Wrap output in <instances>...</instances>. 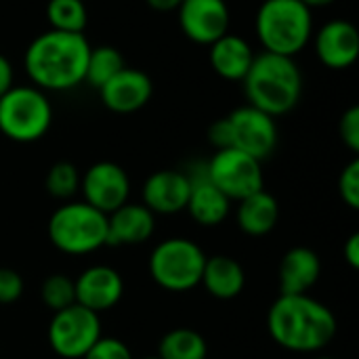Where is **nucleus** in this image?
<instances>
[{
	"label": "nucleus",
	"mask_w": 359,
	"mask_h": 359,
	"mask_svg": "<svg viewBox=\"0 0 359 359\" xmlns=\"http://www.w3.org/2000/svg\"><path fill=\"white\" fill-rule=\"evenodd\" d=\"M46 19L50 23V29L84 34L86 23H88L86 2L84 0H48Z\"/></svg>",
	"instance_id": "nucleus-25"
},
{
	"label": "nucleus",
	"mask_w": 359,
	"mask_h": 359,
	"mask_svg": "<svg viewBox=\"0 0 359 359\" xmlns=\"http://www.w3.org/2000/svg\"><path fill=\"white\" fill-rule=\"evenodd\" d=\"M160 359H208V345L204 337L191 328H175L158 343Z\"/></svg>",
	"instance_id": "nucleus-23"
},
{
	"label": "nucleus",
	"mask_w": 359,
	"mask_h": 359,
	"mask_svg": "<svg viewBox=\"0 0 359 359\" xmlns=\"http://www.w3.org/2000/svg\"><path fill=\"white\" fill-rule=\"evenodd\" d=\"M48 240L65 255H90L107 246V215L84 200H69L50 215Z\"/></svg>",
	"instance_id": "nucleus-5"
},
{
	"label": "nucleus",
	"mask_w": 359,
	"mask_h": 359,
	"mask_svg": "<svg viewBox=\"0 0 359 359\" xmlns=\"http://www.w3.org/2000/svg\"><path fill=\"white\" fill-rule=\"evenodd\" d=\"M236 219H238V227L244 233L255 236V238L267 236L278 225L280 204L271 194L261 189V191L250 194V196H246L244 200L238 202Z\"/></svg>",
	"instance_id": "nucleus-22"
},
{
	"label": "nucleus",
	"mask_w": 359,
	"mask_h": 359,
	"mask_svg": "<svg viewBox=\"0 0 359 359\" xmlns=\"http://www.w3.org/2000/svg\"><path fill=\"white\" fill-rule=\"evenodd\" d=\"M40 299L42 303L53 311H61L67 309L69 305L76 303V286L74 280L65 273H53L48 276L42 286H40Z\"/></svg>",
	"instance_id": "nucleus-27"
},
{
	"label": "nucleus",
	"mask_w": 359,
	"mask_h": 359,
	"mask_svg": "<svg viewBox=\"0 0 359 359\" xmlns=\"http://www.w3.org/2000/svg\"><path fill=\"white\" fill-rule=\"evenodd\" d=\"M82 359H133V353L120 339L101 337Z\"/></svg>",
	"instance_id": "nucleus-29"
},
{
	"label": "nucleus",
	"mask_w": 359,
	"mask_h": 359,
	"mask_svg": "<svg viewBox=\"0 0 359 359\" xmlns=\"http://www.w3.org/2000/svg\"><path fill=\"white\" fill-rule=\"evenodd\" d=\"M206 255L187 238L162 240L149 255L151 280L170 292H185L200 286Z\"/></svg>",
	"instance_id": "nucleus-7"
},
{
	"label": "nucleus",
	"mask_w": 359,
	"mask_h": 359,
	"mask_svg": "<svg viewBox=\"0 0 359 359\" xmlns=\"http://www.w3.org/2000/svg\"><path fill=\"white\" fill-rule=\"evenodd\" d=\"M74 286H76V303L95 313L114 309L124 294L122 276L107 265H93L84 269L74 280Z\"/></svg>",
	"instance_id": "nucleus-15"
},
{
	"label": "nucleus",
	"mask_w": 359,
	"mask_h": 359,
	"mask_svg": "<svg viewBox=\"0 0 359 359\" xmlns=\"http://www.w3.org/2000/svg\"><path fill=\"white\" fill-rule=\"evenodd\" d=\"M151 95V78L145 72L128 65L99 88L101 103L114 114H135L149 103Z\"/></svg>",
	"instance_id": "nucleus-16"
},
{
	"label": "nucleus",
	"mask_w": 359,
	"mask_h": 359,
	"mask_svg": "<svg viewBox=\"0 0 359 359\" xmlns=\"http://www.w3.org/2000/svg\"><path fill=\"white\" fill-rule=\"evenodd\" d=\"M322 273V261L307 246L290 248L280 263V294H309Z\"/></svg>",
	"instance_id": "nucleus-19"
},
{
	"label": "nucleus",
	"mask_w": 359,
	"mask_h": 359,
	"mask_svg": "<svg viewBox=\"0 0 359 359\" xmlns=\"http://www.w3.org/2000/svg\"><path fill=\"white\" fill-rule=\"evenodd\" d=\"M185 175L189 179V198L185 210L191 215V219L204 227H215L223 223L229 215L231 200L208 179L206 162L191 166L189 170H185Z\"/></svg>",
	"instance_id": "nucleus-14"
},
{
	"label": "nucleus",
	"mask_w": 359,
	"mask_h": 359,
	"mask_svg": "<svg viewBox=\"0 0 359 359\" xmlns=\"http://www.w3.org/2000/svg\"><path fill=\"white\" fill-rule=\"evenodd\" d=\"M88 53L90 44L84 34L48 29L25 48V74L40 90H72L84 82Z\"/></svg>",
	"instance_id": "nucleus-1"
},
{
	"label": "nucleus",
	"mask_w": 359,
	"mask_h": 359,
	"mask_svg": "<svg viewBox=\"0 0 359 359\" xmlns=\"http://www.w3.org/2000/svg\"><path fill=\"white\" fill-rule=\"evenodd\" d=\"M311 11L313 8H320V6H328V4H332V2H337V0H303Z\"/></svg>",
	"instance_id": "nucleus-36"
},
{
	"label": "nucleus",
	"mask_w": 359,
	"mask_h": 359,
	"mask_svg": "<svg viewBox=\"0 0 359 359\" xmlns=\"http://www.w3.org/2000/svg\"><path fill=\"white\" fill-rule=\"evenodd\" d=\"M15 86V69L13 63L0 53V97Z\"/></svg>",
	"instance_id": "nucleus-33"
},
{
	"label": "nucleus",
	"mask_w": 359,
	"mask_h": 359,
	"mask_svg": "<svg viewBox=\"0 0 359 359\" xmlns=\"http://www.w3.org/2000/svg\"><path fill=\"white\" fill-rule=\"evenodd\" d=\"M316 55L328 69H347L358 61V27L347 19H332L324 23L313 36Z\"/></svg>",
	"instance_id": "nucleus-13"
},
{
	"label": "nucleus",
	"mask_w": 359,
	"mask_h": 359,
	"mask_svg": "<svg viewBox=\"0 0 359 359\" xmlns=\"http://www.w3.org/2000/svg\"><path fill=\"white\" fill-rule=\"evenodd\" d=\"M227 122L231 130V147L252 156L259 162L276 151L278 145L276 118L246 103L233 109L227 116Z\"/></svg>",
	"instance_id": "nucleus-10"
},
{
	"label": "nucleus",
	"mask_w": 359,
	"mask_h": 359,
	"mask_svg": "<svg viewBox=\"0 0 359 359\" xmlns=\"http://www.w3.org/2000/svg\"><path fill=\"white\" fill-rule=\"evenodd\" d=\"M80 172L72 162H57L46 172V191L55 200L69 202L80 191Z\"/></svg>",
	"instance_id": "nucleus-26"
},
{
	"label": "nucleus",
	"mask_w": 359,
	"mask_h": 359,
	"mask_svg": "<svg viewBox=\"0 0 359 359\" xmlns=\"http://www.w3.org/2000/svg\"><path fill=\"white\" fill-rule=\"evenodd\" d=\"M80 194L86 204L109 215L128 202L130 179L120 164L103 160L93 164L80 177Z\"/></svg>",
	"instance_id": "nucleus-11"
},
{
	"label": "nucleus",
	"mask_w": 359,
	"mask_h": 359,
	"mask_svg": "<svg viewBox=\"0 0 359 359\" xmlns=\"http://www.w3.org/2000/svg\"><path fill=\"white\" fill-rule=\"evenodd\" d=\"M339 135H341L343 143H345L353 154H358L359 151V107L358 105H351V107L343 114V118H341V122H339Z\"/></svg>",
	"instance_id": "nucleus-31"
},
{
	"label": "nucleus",
	"mask_w": 359,
	"mask_h": 359,
	"mask_svg": "<svg viewBox=\"0 0 359 359\" xmlns=\"http://www.w3.org/2000/svg\"><path fill=\"white\" fill-rule=\"evenodd\" d=\"M248 105L271 118L292 111L303 95V74L294 57L259 53L242 80Z\"/></svg>",
	"instance_id": "nucleus-3"
},
{
	"label": "nucleus",
	"mask_w": 359,
	"mask_h": 359,
	"mask_svg": "<svg viewBox=\"0 0 359 359\" xmlns=\"http://www.w3.org/2000/svg\"><path fill=\"white\" fill-rule=\"evenodd\" d=\"M208 139H210V143H212L217 149L231 147V130H229L227 116L210 124V128H208Z\"/></svg>",
	"instance_id": "nucleus-32"
},
{
	"label": "nucleus",
	"mask_w": 359,
	"mask_h": 359,
	"mask_svg": "<svg viewBox=\"0 0 359 359\" xmlns=\"http://www.w3.org/2000/svg\"><path fill=\"white\" fill-rule=\"evenodd\" d=\"M21 294H23V278L11 267H0V305H11L19 301Z\"/></svg>",
	"instance_id": "nucleus-30"
},
{
	"label": "nucleus",
	"mask_w": 359,
	"mask_h": 359,
	"mask_svg": "<svg viewBox=\"0 0 359 359\" xmlns=\"http://www.w3.org/2000/svg\"><path fill=\"white\" fill-rule=\"evenodd\" d=\"M318 359H334V358H318Z\"/></svg>",
	"instance_id": "nucleus-38"
},
{
	"label": "nucleus",
	"mask_w": 359,
	"mask_h": 359,
	"mask_svg": "<svg viewBox=\"0 0 359 359\" xmlns=\"http://www.w3.org/2000/svg\"><path fill=\"white\" fill-rule=\"evenodd\" d=\"M339 196L351 208H359V160L353 158L339 177Z\"/></svg>",
	"instance_id": "nucleus-28"
},
{
	"label": "nucleus",
	"mask_w": 359,
	"mask_h": 359,
	"mask_svg": "<svg viewBox=\"0 0 359 359\" xmlns=\"http://www.w3.org/2000/svg\"><path fill=\"white\" fill-rule=\"evenodd\" d=\"M53 124V105L34 84L13 86L0 97V133L17 143L42 139Z\"/></svg>",
	"instance_id": "nucleus-6"
},
{
	"label": "nucleus",
	"mask_w": 359,
	"mask_h": 359,
	"mask_svg": "<svg viewBox=\"0 0 359 359\" xmlns=\"http://www.w3.org/2000/svg\"><path fill=\"white\" fill-rule=\"evenodd\" d=\"M255 29L265 53L294 57L313 36V15L303 0H263Z\"/></svg>",
	"instance_id": "nucleus-4"
},
{
	"label": "nucleus",
	"mask_w": 359,
	"mask_h": 359,
	"mask_svg": "<svg viewBox=\"0 0 359 359\" xmlns=\"http://www.w3.org/2000/svg\"><path fill=\"white\" fill-rule=\"evenodd\" d=\"M84 2H86V0H84Z\"/></svg>",
	"instance_id": "nucleus-39"
},
{
	"label": "nucleus",
	"mask_w": 359,
	"mask_h": 359,
	"mask_svg": "<svg viewBox=\"0 0 359 359\" xmlns=\"http://www.w3.org/2000/svg\"><path fill=\"white\" fill-rule=\"evenodd\" d=\"M189 198V179L185 170H158L143 185V206L154 215H177L185 210Z\"/></svg>",
	"instance_id": "nucleus-17"
},
{
	"label": "nucleus",
	"mask_w": 359,
	"mask_h": 359,
	"mask_svg": "<svg viewBox=\"0 0 359 359\" xmlns=\"http://www.w3.org/2000/svg\"><path fill=\"white\" fill-rule=\"evenodd\" d=\"M181 32L196 44L210 46L229 32L231 15L225 0H183L177 8Z\"/></svg>",
	"instance_id": "nucleus-12"
},
{
	"label": "nucleus",
	"mask_w": 359,
	"mask_h": 359,
	"mask_svg": "<svg viewBox=\"0 0 359 359\" xmlns=\"http://www.w3.org/2000/svg\"><path fill=\"white\" fill-rule=\"evenodd\" d=\"M206 175L231 202H240L263 189L261 162L236 147L217 149L206 162Z\"/></svg>",
	"instance_id": "nucleus-9"
},
{
	"label": "nucleus",
	"mask_w": 359,
	"mask_h": 359,
	"mask_svg": "<svg viewBox=\"0 0 359 359\" xmlns=\"http://www.w3.org/2000/svg\"><path fill=\"white\" fill-rule=\"evenodd\" d=\"M124 67H126L124 55H122L116 46H109V44L90 46L88 61H86L84 82L99 90L103 84H107V82H109L116 74H120Z\"/></svg>",
	"instance_id": "nucleus-24"
},
{
	"label": "nucleus",
	"mask_w": 359,
	"mask_h": 359,
	"mask_svg": "<svg viewBox=\"0 0 359 359\" xmlns=\"http://www.w3.org/2000/svg\"><path fill=\"white\" fill-rule=\"evenodd\" d=\"M101 337L99 313L78 303L53 313L48 324V345L59 358L82 359Z\"/></svg>",
	"instance_id": "nucleus-8"
},
{
	"label": "nucleus",
	"mask_w": 359,
	"mask_h": 359,
	"mask_svg": "<svg viewBox=\"0 0 359 359\" xmlns=\"http://www.w3.org/2000/svg\"><path fill=\"white\" fill-rule=\"evenodd\" d=\"M145 2L158 13H170V11H177L183 0H145Z\"/></svg>",
	"instance_id": "nucleus-35"
},
{
	"label": "nucleus",
	"mask_w": 359,
	"mask_h": 359,
	"mask_svg": "<svg viewBox=\"0 0 359 359\" xmlns=\"http://www.w3.org/2000/svg\"><path fill=\"white\" fill-rule=\"evenodd\" d=\"M267 330L288 351L316 353L332 343L337 318L330 307L309 294H280L269 307Z\"/></svg>",
	"instance_id": "nucleus-2"
},
{
	"label": "nucleus",
	"mask_w": 359,
	"mask_h": 359,
	"mask_svg": "<svg viewBox=\"0 0 359 359\" xmlns=\"http://www.w3.org/2000/svg\"><path fill=\"white\" fill-rule=\"evenodd\" d=\"M143 359H160V358H158V355H156V358H143Z\"/></svg>",
	"instance_id": "nucleus-37"
},
{
	"label": "nucleus",
	"mask_w": 359,
	"mask_h": 359,
	"mask_svg": "<svg viewBox=\"0 0 359 359\" xmlns=\"http://www.w3.org/2000/svg\"><path fill=\"white\" fill-rule=\"evenodd\" d=\"M200 284L210 297L219 301H231L242 294L246 286V271L236 259L227 255L206 257Z\"/></svg>",
	"instance_id": "nucleus-21"
},
{
	"label": "nucleus",
	"mask_w": 359,
	"mask_h": 359,
	"mask_svg": "<svg viewBox=\"0 0 359 359\" xmlns=\"http://www.w3.org/2000/svg\"><path fill=\"white\" fill-rule=\"evenodd\" d=\"M208 59L221 78L242 82L255 61V50L242 36L227 32L208 46Z\"/></svg>",
	"instance_id": "nucleus-20"
},
{
	"label": "nucleus",
	"mask_w": 359,
	"mask_h": 359,
	"mask_svg": "<svg viewBox=\"0 0 359 359\" xmlns=\"http://www.w3.org/2000/svg\"><path fill=\"white\" fill-rule=\"evenodd\" d=\"M343 255H345V261L349 263V267H351V269H358L359 267V233H351V236H349V240L345 242Z\"/></svg>",
	"instance_id": "nucleus-34"
},
{
	"label": "nucleus",
	"mask_w": 359,
	"mask_h": 359,
	"mask_svg": "<svg viewBox=\"0 0 359 359\" xmlns=\"http://www.w3.org/2000/svg\"><path fill=\"white\" fill-rule=\"evenodd\" d=\"M156 229V215L143 204H122L107 215V246H137Z\"/></svg>",
	"instance_id": "nucleus-18"
}]
</instances>
